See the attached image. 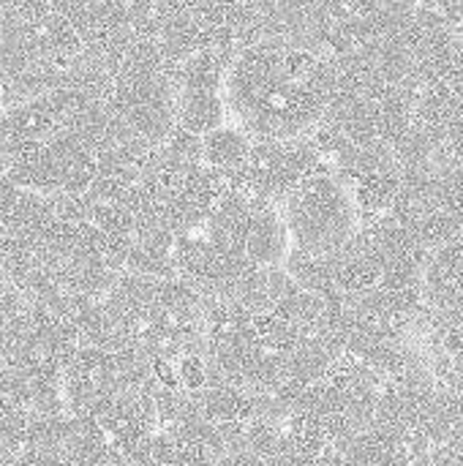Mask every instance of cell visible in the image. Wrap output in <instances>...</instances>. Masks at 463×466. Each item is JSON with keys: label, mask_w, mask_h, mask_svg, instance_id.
Segmentation results:
<instances>
[{"label": "cell", "mask_w": 463, "mask_h": 466, "mask_svg": "<svg viewBox=\"0 0 463 466\" xmlns=\"http://www.w3.org/2000/svg\"><path fill=\"white\" fill-rule=\"evenodd\" d=\"M336 63L297 38L240 46L224 74V106L257 142L308 139L325 120Z\"/></svg>", "instance_id": "obj_1"}, {"label": "cell", "mask_w": 463, "mask_h": 466, "mask_svg": "<svg viewBox=\"0 0 463 466\" xmlns=\"http://www.w3.org/2000/svg\"><path fill=\"white\" fill-rule=\"evenodd\" d=\"M281 216L292 251L308 257L338 254L360 232L352 194L325 161H319V167L287 194L281 202Z\"/></svg>", "instance_id": "obj_2"}, {"label": "cell", "mask_w": 463, "mask_h": 466, "mask_svg": "<svg viewBox=\"0 0 463 466\" xmlns=\"http://www.w3.org/2000/svg\"><path fill=\"white\" fill-rule=\"evenodd\" d=\"M235 52L199 49L175 68V128L202 137L226 123L224 74Z\"/></svg>", "instance_id": "obj_3"}, {"label": "cell", "mask_w": 463, "mask_h": 466, "mask_svg": "<svg viewBox=\"0 0 463 466\" xmlns=\"http://www.w3.org/2000/svg\"><path fill=\"white\" fill-rule=\"evenodd\" d=\"M251 147H254V139L240 126L224 123L199 137V161L202 167L218 175H229L248 161Z\"/></svg>", "instance_id": "obj_4"}, {"label": "cell", "mask_w": 463, "mask_h": 466, "mask_svg": "<svg viewBox=\"0 0 463 466\" xmlns=\"http://www.w3.org/2000/svg\"><path fill=\"white\" fill-rule=\"evenodd\" d=\"M0 109H3V98H0Z\"/></svg>", "instance_id": "obj_5"}]
</instances>
